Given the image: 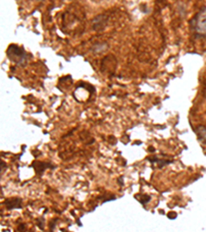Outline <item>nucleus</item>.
Listing matches in <instances>:
<instances>
[{"instance_id":"1","label":"nucleus","mask_w":206,"mask_h":232,"mask_svg":"<svg viewBox=\"0 0 206 232\" xmlns=\"http://www.w3.org/2000/svg\"><path fill=\"white\" fill-rule=\"evenodd\" d=\"M194 31L201 37H206V7L201 8L200 11L192 20Z\"/></svg>"},{"instance_id":"2","label":"nucleus","mask_w":206,"mask_h":232,"mask_svg":"<svg viewBox=\"0 0 206 232\" xmlns=\"http://www.w3.org/2000/svg\"><path fill=\"white\" fill-rule=\"evenodd\" d=\"M7 55L11 61L18 64H23L26 60V53L17 46H10L7 50Z\"/></svg>"},{"instance_id":"3","label":"nucleus","mask_w":206,"mask_h":232,"mask_svg":"<svg viewBox=\"0 0 206 232\" xmlns=\"http://www.w3.org/2000/svg\"><path fill=\"white\" fill-rule=\"evenodd\" d=\"M5 205L8 209H15V207H21L22 205V200L20 198H10L4 201Z\"/></svg>"},{"instance_id":"4","label":"nucleus","mask_w":206,"mask_h":232,"mask_svg":"<svg viewBox=\"0 0 206 232\" xmlns=\"http://www.w3.org/2000/svg\"><path fill=\"white\" fill-rule=\"evenodd\" d=\"M197 135L199 136V138L201 139V141H206V129L204 127H199L197 130Z\"/></svg>"}]
</instances>
